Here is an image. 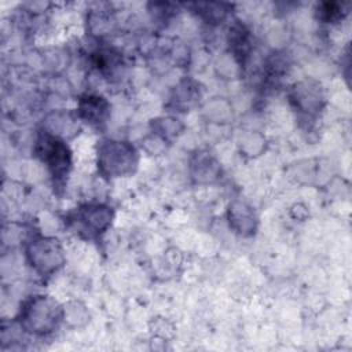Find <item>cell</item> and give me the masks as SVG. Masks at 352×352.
I'll return each instance as SVG.
<instances>
[{"mask_svg":"<svg viewBox=\"0 0 352 352\" xmlns=\"http://www.w3.org/2000/svg\"><path fill=\"white\" fill-rule=\"evenodd\" d=\"M16 322L25 333L44 337L63 322V307L51 296L36 294L22 304Z\"/></svg>","mask_w":352,"mask_h":352,"instance_id":"6da1fadb","label":"cell"},{"mask_svg":"<svg viewBox=\"0 0 352 352\" xmlns=\"http://www.w3.org/2000/svg\"><path fill=\"white\" fill-rule=\"evenodd\" d=\"M139 164L136 147L125 140L102 139L96 146V165L103 177L116 179L131 176Z\"/></svg>","mask_w":352,"mask_h":352,"instance_id":"7a4b0ae2","label":"cell"},{"mask_svg":"<svg viewBox=\"0 0 352 352\" xmlns=\"http://www.w3.org/2000/svg\"><path fill=\"white\" fill-rule=\"evenodd\" d=\"M33 151L47 166L54 184L56 187L63 186L72 169V151L66 140L41 131L34 142Z\"/></svg>","mask_w":352,"mask_h":352,"instance_id":"3957f363","label":"cell"},{"mask_svg":"<svg viewBox=\"0 0 352 352\" xmlns=\"http://www.w3.org/2000/svg\"><path fill=\"white\" fill-rule=\"evenodd\" d=\"M25 257L32 270L40 276H50L65 264V252L54 236L36 235L25 245Z\"/></svg>","mask_w":352,"mask_h":352,"instance_id":"277c9868","label":"cell"},{"mask_svg":"<svg viewBox=\"0 0 352 352\" xmlns=\"http://www.w3.org/2000/svg\"><path fill=\"white\" fill-rule=\"evenodd\" d=\"M289 100L302 117L314 118L324 106V94L318 81L304 78L290 87Z\"/></svg>","mask_w":352,"mask_h":352,"instance_id":"5b68a950","label":"cell"},{"mask_svg":"<svg viewBox=\"0 0 352 352\" xmlns=\"http://www.w3.org/2000/svg\"><path fill=\"white\" fill-rule=\"evenodd\" d=\"M113 219V208L99 202H89L78 206L73 216V221L89 238H96L104 234L111 226Z\"/></svg>","mask_w":352,"mask_h":352,"instance_id":"8992f818","label":"cell"},{"mask_svg":"<svg viewBox=\"0 0 352 352\" xmlns=\"http://www.w3.org/2000/svg\"><path fill=\"white\" fill-rule=\"evenodd\" d=\"M76 114L89 126L103 128L110 117V103L102 95L84 94L77 102Z\"/></svg>","mask_w":352,"mask_h":352,"instance_id":"52a82bcc","label":"cell"},{"mask_svg":"<svg viewBox=\"0 0 352 352\" xmlns=\"http://www.w3.org/2000/svg\"><path fill=\"white\" fill-rule=\"evenodd\" d=\"M190 175L198 184L214 183L221 177V166L210 153L201 150L190 161Z\"/></svg>","mask_w":352,"mask_h":352,"instance_id":"ba28073f","label":"cell"},{"mask_svg":"<svg viewBox=\"0 0 352 352\" xmlns=\"http://www.w3.org/2000/svg\"><path fill=\"white\" fill-rule=\"evenodd\" d=\"M80 129V118L77 114H73L66 110H56L50 113L45 117L43 124V131L56 136L62 140L73 138Z\"/></svg>","mask_w":352,"mask_h":352,"instance_id":"9c48e42d","label":"cell"},{"mask_svg":"<svg viewBox=\"0 0 352 352\" xmlns=\"http://www.w3.org/2000/svg\"><path fill=\"white\" fill-rule=\"evenodd\" d=\"M227 219L234 232L242 236H250L257 230V216L250 205L242 201H234L227 210Z\"/></svg>","mask_w":352,"mask_h":352,"instance_id":"30bf717a","label":"cell"},{"mask_svg":"<svg viewBox=\"0 0 352 352\" xmlns=\"http://www.w3.org/2000/svg\"><path fill=\"white\" fill-rule=\"evenodd\" d=\"M228 44L231 50V55L235 58L238 65L243 66L246 59L249 58L252 45H250V37L246 28L241 23H234L230 28L228 33Z\"/></svg>","mask_w":352,"mask_h":352,"instance_id":"8fae6325","label":"cell"},{"mask_svg":"<svg viewBox=\"0 0 352 352\" xmlns=\"http://www.w3.org/2000/svg\"><path fill=\"white\" fill-rule=\"evenodd\" d=\"M190 6H192L199 18L209 25L221 23L230 12V6L224 3H194Z\"/></svg>","mask_w":352,"mask_h":352,"instance_id":"7c38bea8","label":"cell"},{"mask_svg":"<svg viewBox=\"0 0 352 352\" xmlns=\"http://www.w3.org/2000/svg\"><path fill=\"white\" fill-rule=\"evenodd\" d=\"M199 96H201V92H199L198 84L191 80H184L177 85L173 100L176 102L177 107L188 109L191 104H194L198 100Z\"/></svg>","mask_w":352,"mask_h":352,"instance_id":"4fadbf2b","label":"cell"},{"mask_svg":"<svg viewBox=\"0 0 352 352\" xmlns=\"http://www.w3.org/2000/svg\"><path fill=\"white\" fill-rule=\"evenodd\" d=\"M345 6L342 3H334V1H326L320 3L315 8V15L320 22L324 23H336L340 22L346 15Z\"/></svg>","mask_w":352,"mask_h":352,"instance_id":"5bb4252c","label":"cell"},{"mask_svg":"<svg viewBox=\"0 0 352 352\" xmlns=\"http://www.w3.org/2000/svg\"><path fill=\"white\" fill-rule=\"evenodd\" d=\"M89 320V314L80 301H72L63 305V322L70 327H81Z\"/></svg>","mask_w":352,"mask_h":352,"instance_id":"9a60e30c","label":"cell"},{"mask_svg":"<svg viewBox=\"0 0 352 352\" xmlns=\"http://www.w3.org/2000/svg\"><path fill=\"white\" fill-rule=\"evenodd\" d=\"M183 131V124L173 118V117H165V118H157L153 122V133L168 142L169 139L177 136Z\"/></svg>","mask_w":352,"mask_h":352,"instance_id":"2e32d148","label":"cell"}]
</instances>
